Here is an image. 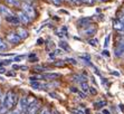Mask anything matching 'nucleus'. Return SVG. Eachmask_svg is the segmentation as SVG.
<instances>
[{
	"mask_svg": "<svg viewBox=\"0 0 124 114\" xmlns=\"http://www.w3.org/2000/svg\"><path fill=\"white\" fill-rule=\"evenodd\" d=\"M39 108V102L36 100H34L30 104H29L28 108H27V114H36V112Z\"/></svg>",
	"mask_w": 124,
	"mask_h": 114,
	"instance_id": "423d86ee",
	"label": "nucleus"
},
{
	"mask_svg": "<svg viewBox=\"0 0 124 114\" xmlns=\"http://www.w3.org/2000/svg\"><path fill=\"white\" fill-rule=\"evenodd\" d=\"M17 16H18V18H19V20H20V23L23 24V25H27V24H29V21H30V18H29L26 12H23V10H21V11H18Z\"/></svg>",
	"mask_w": 124,
	"mask_h": 114,
	"instance_id": "6e6552de",
	"label": "nucleus"
},
{
	"mask_svg": "<svg viewBox=\"0 0 124 114\" xmlns=\"http://www.w3.org/2000/svg\"><path fill=\"white\" fill-rule=\"evenodd\" d=\"M120 108H121L122 111L124 112V106H123V104H120Z\"/></svg>",
	"mask_w": 124,
	"mask_h": 114,
	"instance_id": "c9c22d12",
	"label": "nucleus"
},
{
	"mask_svg": "<svg viewBox=\"0 0 124 114\" xmlns=\"http://www.w3.org/2000/svg\"><path fill=\"white\" fill-rule=\"evenodd\" d=\"M5 72H6L5 68H0V73H5Z\"/></svg>",
	"mask_w": 124,
	"mask_h": 114,
	"instance_id": "4c0bfd02",
	"label": "nucleus"
},
{
	"mask_svg": "<svg viewBox=\"0 0 124 114\" xmlns=\"http://www.w3.org/2000/svg\"><path fill=\"white\" fill-rule=\"evenodd\" d=\"M6 3H8L9 6H12V7H20L21 3L19 0H5Z\"/></svg>",
	"mask_w": 124,
	"mask_h": 114,
	"instance_id": "ddd939ff",
	"label": "nucleus"
},
{
	"mask_svg": "<svg viewBox=\"0 0 124 114\" xmlns=\"http://www.w3.org/2000/svg\"><path fill=\"white\" fill-rule=\"evenodd\" d=\"M81 89L83 90L84 92H88L90 91V86H88V84H87L86 82H84L81 84Z\"/></svg>",
	"mask_w": 124,
	"mask_h": 114,
	"instance_id": "f3484780",
	"label": "nucleus"
},
{
	"mask_svg": "<svg viewBox=\"0 0 124 114\" xmlns=\"http://www.w3.org/2000/svg\"><path fill=\"white\" fill-rule=\"evenodd\" d=\"M16 94H15L12 91L7 92V94L5 95V105H3L2 110L0 111V114H5L15 105V102H16Z\"/></svg>",
	"mask_w": 124,
	"mask_h": 114,
	"instance_id": "f257e3e1",
	"label": "nucleus"
},
{
	"mask_svg": "<svg viewBox=\"0 0 124 114\" xmlns=\"http://www.w3.org/2000/svg\"><path fill=\"white\" fill-rule=\"evenodd\" d=\"M6 20L8 23L10 24H14V25H18V24H20V20L18 18V16H11V17L9 18H6Z\"/></svg>",
	"mask_w": 124,
	"mask_h": 114,
	"instance_id": "f8f14e48",
	"label": "nucleus"
},
{
	"mask_svg": "<svg viewBox=\"0 0 124 114\" xmlns=\"http://www.w3.org/2000/svg\"><path fill=\"white\" fill-rule=\"evenodd\" d=\"M66 60H68L69 63H72V64H74V65H76V64H77V62H76L75 59H74V58H67Z\"/></svg>",
	"mask_w": 124,
	"mask_h": 114,
	"instance_id": "393cba45",
	"label": "nucleus"
},
{
	"mask_svg": "<svg viewBox=\"0 0 124 114\" xmlns=\"http://www.w3.org/2000/svg\"><path fill=\"white\" fill-rule=\"evenodd\" d=\"M23 56H18V57H15L14 60H16V62H20V59H23Z\"/></svg>",
	"mask_w": 124,
	"mask_h": 114,
	"instance_id": "2f4dec72",
	"label": "nucleus"
},
{
	"mask_svg": "<svg viewBox=\"0 0 124 114\" xmlns=\"http://www.w3.org/2000/svg\"><path fill=\"white\" fill-rule=\"evenodd\" d=\"M87 43L90 44L91 46H97L98 40L96 39V38H92V39H88V41H87Z\"/></svg>",
	"mask_w": 124,
	"mask_h": 114,
	"instance_id": "a211bd4d",
	"label": "nucleus"
},
{
	"mask_svg": "<svg viewBox=\"0 0 124 114\" xmlns=\"http://www.w3.org/2000/svg\"><path fill=\"white\" fill-rule=\"evenodd\" d=\"M7 40L11 44H19L21 38L19 37V35H18L17 33H9V34L7 35Z\"/></svg>",
	"mask_w": 124,
	"mask_h": 114,
	"instance_id": "39448f33",
	"label": "nucleus"
},
{
	"mask_svg": "<svg viewBox=\"0 0 124 114\" xmlns=\"http://www.w3.org/2000/svg\"><path fill=\"white\" fill-rule=\"evenodd\" d=\"M28 106H29V104H28V102H27L26 97H20V100H19V102H18V110L23 114L25 112H27Z\"/></svg>",
	"mask_w": 124,
	"mask_h": 114,
	"instance_id": "20e7f679",
	"label": "nucleus"
},
{
	"mask_svg": "<svg viewBox=\"0 0 124 114\" xmlns=\"http://www.w3.org/2000/svg\"><path fill=\"white\" fill-rule=\"evenodd\" d=\"M78 94H79V96H81L82 98H85V97H86V95L84 94V93H82V92H79V93H78Z\"/></svg>",
	"mask_w": 124,
	"mask_h": 114,
	"instance_id": "473e14b6",
	"label": "nucleus"
},
{
	"mask_svg": "<svg viewBox=\"0 0 124 114\" xmlns=\"http://www.w3.org/2000/svg\"><path fill=\"white\" fill-rule=\"evenodd\" d=\"M21 8H23V11L26 12L27 16H28L30 19H32V18L36 17V11H35L34 7H32L30 3H28V2H23V3H21Z\"/></svg>",
	"mask_w": 124,
	"mask_h": 114,
	"instance_id": "f03ea898",
	"label": "nucleus"
},
{
	"mask_svg": "<svg viewBox=\"0 0 124 114\" xmlns=\"http://www.w3.org/2000/svg\"><path fill=\"white\" fill-rule=\"evenodd\" d=\"M7 50V45L5 43V40L2 38H0V51H5Z\"/></svg>",
	"mask_w": 124,
	"mask_h": 114,
	"instance_id": "dca6fc26",
	"label": "nucleus"
},
{
	"mask_svg": "<svg viewBox=\"0 0 124 114\" xmlns=\"http://www.w3.org/2000/svg\"><path fill=\"white\" fill-rule=\"evenodd\" d=\"M113 74L116 75V76H118V75H120V73H118V72H113Z\"/></svg>",
	"mask_w": 124,
	"mask_h": 114,
	"instance_id": "e433bc0d",
	"label": "nucleus"
},
{
	"mask_svg": "<svg viewBox=\"0 0 124 114\" xmlns=\"http://www.w3.org/2000/svg\"><path fill=\"white\" fill-rule=\"evenodd\" d=\"M83 2L88 3V5H92V3L94 2V0H83Z\"/></svg>",
	"mask_w": 124,
	"mask_h": 114,
	"instance_id": "7c9ffc66",
	"label": "nucleus"
},
{
	"mask_svg": "<svg viewBox=\"0 0 124 114\" xmlns=\"http://www.w3.org/2000/svg\"><path fill=\"white\" fill-rule=\"evenodd\" d=\"M0 15L3 16L5 18H9L11 17V16H15V14L6 6H2V5H0Z\"/></svg>",
	"mask_w": 124,
	"mask_h": 114,
	"instance_id": "0eeeda50",
	"label": "nucleus"
},
{
	"mask_svg": "<svg viewBox=\"0 0 124 114\" xmlns=\"http://www.w3.org/2000/svg\"><path fill=\"white\" fill-rule=\"evenodd\" d=\"M38 44H43V39H38Z\"/></svg>",
	"mask_w": 124,
	"mask_h": 114,
	"instance_id": "58836bf2",
	"label": "nucleus"
},
{
	"mask_svg": "<svg viewBox=\"0 0 124 114\" xmlns=\"http://www.w3.org/2000/svg\"><path fill=\"white\" fill-rule=\"evenodd\" d=\"M105 104H106V102H105V101H101V102H96L94 105H95V107L98 108V107H102V106H104Z\"/></svg>",
	"mask_w": 124,
	"mask_h": 114,
	"instance_id": "6ab92c4d",
	"label": "nucleus"
},
{
	"mask_svg": "<svg viewBox=\"0 0 124 114\" xmlns=\"http://www.w3.org/2000/svg\"><path fill=\"white\" fill-rule=\"evenodd\" d=\"M110 38H111V35L106 36V38H105V43H104V47H107V45H108V41H110Z\"/></svg>",
	"mask_w": 124,
	"mask_h": 114,
	"instance_id": "4be33fe9",
	"label": "nucleus"
},
{
	"mask_svg": "<svg viewBox=\"0 0 124 114\" xmlns=\"http://www.w3.org/2000/svg\"><path fill=\"white\" fill-rule=\"evenodd\" d=\"M17 34L19 35V37H20L21 39H25V38L28 37V33H27L26 29H23V28H18Z\"/></svg>",
	"mask_w": 124,
	"mask_h": 114,
	"instance_id": "9b49d317",
	"label": "nucleus"
},
{
	"mask_svg": "<svg viewBox=\"0 0 124 114\" xmlns=\"http://www.w3.org/2000/svg\"><path fill=\"white\" fill-rule=\"evenodd\" d=\"M39 114H49V111H48V108H43L40 111V113Z\"/></svg>",
	"mask_w": 124,
	"mask_h": 114,
	"instance_id": "bb28decb",
	"label": "nucleus"
},
{
	"mask_svg": "<svg viewBox=\"0 0 124 114\" xmlns=\"http://www.w3.org/2000/svg\"><path fill=\"white\" fill-rule=\"evenodd\" d=\"M25 1H26V2H28V3H29V2H30V1H31V0H25Z\"/></svg>",
	"mask_w": 124,
	"mask_h": 114,
	"instance_id": "ea45409f",
	"label": "nucleus"
},
{
	"mask_svg": "<svg viewBox=\"0 0 124 114\" xmlns=\"http://www.w3.org/2000/svg\"><path fill=\"white\" fill-rule=\"evenodd\" d=\"M9 114H23V113H21V112L19 111V110H15V111H11Z\"/></svg>",
	"mask_w": 124,
	"mask_h": 114,
	"instance_id": "c756f323",
	"label": "nucleus"
},
{
	"mask_svg": "<svg viewBox=\"0 0 124 114\" xmlns=\"http://www.w3.org/2000/svg\"><path fill=\"white\" fill-rule=\"evenodd\" d=\"M53 1V3L54 5H56V6H59L61 5V2H62V0H52Z\"/></svg>",
	"mask_w": 124,
	"mask_h": 114,
	"instance_id": "cd10ccee",
	"label": "nucleus"
},
{
	"mask_svg": "<svg viewBox=\"0 0 124 114\" xmlns=\"http://www.w3.org/2000/svg\"><path fill=\"white\" fill-rule=\"evenodd\" d=\"M81 33H82V35H84V36H93V35L96 33V27L94 25H92V24H88L87 26L83 27Z\"/></svg>",
	"mask_w": 124,
	"mask_h": 114,
	"instance_id": "7ed1b4c3",
	"label": "nucleus"
},
{
	"mask_svg": "<svg viewBox=\"0 0 124 114\" xmlns=\"http://www.w3.org/2000/svg\"><path fill=\"white\" fill-rule=\"evenodd\" d=\"M74 113H76V114H85V112H84L82 108H76V110H74Z\"/></svg>",
	"mask_w": 124,
	"mask_h": 114,
	"instance_id": "412c9836",
	"label": "nucleus"
},
{
	"mask_svg": "<svg viewBox=\"0 0 124 114\" xmlns=\"http://www.w3.org/2000/svg\"><path fill=\"white\" fill-rule=\"evenodd\" d=\"M113 26H114V28H115L117 32L124 34V24H122L120 20H115V21L113 23Z\"/></svg>",
	"mask_w": 124,
	"mask_h": 114,
	"instance_id": "1a4fd4ad",
	"label": "nucleus"
},
{
	"mask_svg": "<svg viewBox=\"0 0 124 114\" xmlns=\"http://www.w3.org/2000/svg\"><path fill=\"white\" fill-rule=\"evenodd\" d=\"M53 113H54V114H58V113H57V112H56V111H53Z\"/></svg>",
	"mask_w": 124,
	"mask_h": 114,
	"instance_id": "a19ab883",
	"label": "nucleus"
},
{
	"mask_svg": "<svg viewBox=\"0 0 124 114\" xmlns=\"http://www.w3.org/2000/svg\"><path fill=\"white\" fill-rule=\"evenodd\" d=\"M61 76V74H57V73H48V74H44L40 75V78H46V80H55L57 77Z\"/></svg>",
	"mask_w": 124,
	"mask_h": 114,
	"instance_id": "9d476101",
	"label": "nucleus"
},
{
	"mask_svg": "<svg viewBox=\"0 0 124 114\" xmlns=\"http://www.w3.org/2000/svg\"><path fill=\"white\" fill-rule=\"evenodd\" d=\"M90 18H83V19L78 20V25L82 26V27H85V26H87L88 24H90Z\"/></svg>",
	"mask_w": 124,
	"mask_h": 114,
	"instance_id": "2eb2a0df",
	"label": "nucleus"
},
{
	"mask_svg": "<svg viewBox=\"0 0 124 114\" xmlns=\"http://www.w3.org/2000/svg\"><path fill=\"white\" fill-rule=\"evenodd\" d=\"M102 113H103V114H111L108 110H103V111H102Z\"/></svg>",
	"mask_w": 124,
	"mask_h": 114,
	"instance_id": "72a5a7b5",
	"label": "nucleus"
},
{
	"mask_svg": "<svg viewBox=\"0 0 124 114\" xmlns=\"http://www.w3.org/2000/svg\"><path fill=\"white\" fill-rule=\"evenodd\" d=\"M35 69H37V71H45V69H47V68L46 67H44V66H36Z\"/></svg>",
	"mask_w": 124,
	"mask_h": 114,
	"instance_id": "5701e85b",
	"label": "nucleus"
},
{
	"mask_svg": "<svg viewBox=\"0 0 124 114\" xmlns=\"http://www.w3.org/2000/svg\"><path fill=\"white\" fill-rule=\"evenodd\" d=\"M59 46H61L62 48L65 49V50H68V45H67L65 41H61V43H59Z\"/></svg>",
	"mask_w": 124,
	"mask_h": 114,
	"instance_id": "aec40b11",
	"label": "nucleus"
},
{
	"mask_svg": "<svg viewBox=\"0 0 124 114\" xmlns=\"http://www.w3.org/2000/svg\"><path fill=\"white\" fill-rule=\"evenodd\" d=\"M123 35H124V34H123Z\"/></svg>",
	"mask_w": 124,
	"mask_h": 114,
	"instance_id": "37998d69",
	"label": "nucleus"
},
{
	"mask_svg": "<svg viewBox=\"0 0 124 114\" xmlns=\"http://www.w3.org/2000/svg\"><path fill=\"white\" fill-rule=\"evenodd\" d=\"M68 1L72 3H82L83 2V0H68Z\"/></svg>",
	"mask_w": 124,
	"mask_h": 114,
	"instance_id": "a878e982",
	"label": "nucleus"
},
{
	"mask_svg": "<svg viewBox=\"0 0 124 114\" xmlns=\"http://www.w3.org/2000/svg\"><path fill=\"white\" fill-rule=\"evenodd\" d=\"M97 1H106V0H97Z\"/></svg>",
	"mask_w": 124,
	"mask_h": 114,
	"instance_id": "79ce46f5",
	"label": "nucleus"
},
{
	"mask_svg": "<svg viewBox=\"0 0 124 114\" xmlns=\"http://www.w3.org/2000/svg\"><path fill=\"white\" fill-rule=\"evenodd\" d=\"M103 54H104V55H106V56H110V53H108V51H107L106 49H105V50L103 51Z\"/></svg>",
	"mask_w": 124,
	"mask_h": 114,
	"instance_id": "f704fd0d",
	"label": "nucleus"
},
{
	"mask_svg": "<svg viewBox=\"0 0 124 114\" xmlns=\"http://www.w3.org/2000/svg\"><path fill=\"white\" fill-rule=\"evenodd\" d=\"M90 92H91V94H93V95H96V93H97V91L94 87H90Z\"/></svg>",
	"mask_w": 124,
	"mask_h": 114,
	"instance_id": "b1692460",
	"label": "nucleus"
},
{
	"mask_svg": "<svg viewBox=\"0 0 124 114\" xmlns=\"http://www.w3.org/2000/svg\"><path fill=\"white\" fill-rule=\"evenodd\" d=\"M73 80L75 81V82H78V83H84V82H86V77L83 76V75H74L73 76Z\"/></svg>",
	"mask_w": 124,
	"mask_h": 114,
	"instance_id": "4468645a",
	"label": "nucleus"
},
{
	"mask_svg": "<svg viewBox=\"0 0 124 114\" xmlns=\"http://www.w3.org/2000/svg\"><path fill=\"white\" fill-rule=\"evenodd\" d=\"M54 64H55L56 66H64V64H65V63H64L63 60H61V62H55Z\"/></svg>",
	"mask_w": 124,
	"mask_h": 114,
	"instance_id": "c85d7f7f",
	"label": "nucleus"
}]
</instances>
